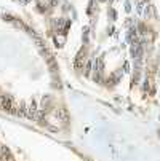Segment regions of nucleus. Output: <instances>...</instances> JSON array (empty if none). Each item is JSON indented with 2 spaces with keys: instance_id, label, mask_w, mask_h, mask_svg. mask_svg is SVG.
Wrapping results in <instances>:
<instances>
[{
  "instance_id": "obj_1",
  "label": "nucleus",
  "mask_w": 160,
  "mask_h": 161,
  "mask_svg": "<svg viewBox=\"0 0 160 161\" xmlns=\"http://www.w3.org/2000/svg\"><path fill=\"white\" fill-rule=\"evenodd\" d=\"M0 109H3V110H8V112H14L13 99H11L10 96H3V94H0Z\"/></svg>"
},
{
  "instance_id": "obj_2",
  "label": "nucleus",
  "mask_w": 160,
  "mask_h": 161,
  "mask_svg": "<svg viewBox=\"0 0 160 161\" xmlns=\"http://www.w3.org/2000/svg\"><path fill=\"white\" fill-rule=\"evenodd\" d=\"M141 53H143L141 45H139V43H135V45L131 46V54H133V58H141Z\"/></svg>"
},
{
  "instance_id": "obj_3",
  "label": "nucleus",
  "mask_w": 160,
  "mask_h": 161,
  "mask_svg": "<svg viewBox=\"0 0 160 161\" xmlns=\"http://www.w3.org/2000/svg\"><path fill=\"white\" fill-rule=\"evenodd\" d=\"M0 160H3V161L10 160V150L5 147V145H2V147H0Z\"/></svg>"
}]
</instances>
